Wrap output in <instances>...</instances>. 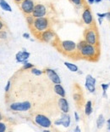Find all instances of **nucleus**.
<instances>
[{
  "label": "nucleus",
  "instance_id": "obj_1",
  "mask_svg": "<svg viewBox=\"0 0 110 132\" xmlns=\"http://www.w3.org/2000/svg\"><path fill=\"white\" fill-rule=\"evenodd\" d=\"M50 27V21L48 18L47 17H39V18H35L34 22L32 24L31 29L32 30L34 34L37 36L40 34L41 32H44L47 29H48Z\"/></svg>",
  "mask_w": 110,
  "mask_h": 132
},
{
  "label": "nucleus",
  "instance_id": "obj_2",
  "mask_svg": "<svg viewBox=\"0 0 110 132\" xmlns=\"http://www.w3.org/2000/svg\"><path fill=\"white\" fill-rule=\"evenodd\" d=\"M78 52L81 57L88 59V60H94V58L97 56L98 50L97 45H92L86 42L83 46L78 50Z\"/></svg>",
  "mask_w": 110,
  "mask_h": 132
},
{
  "label": "nucleus",
  "instance_id": "obj_3",
  "mask_svg": "<svg viewBox=\"0 0 110 132\" xmlns=\"http://www.w3.org/2000/svg\"><path fill=\"white\" fill-rule=\"evenodd\" d=\"M59 46H60V50L63 51L65 55H72L75 54H79L77 50V46L75 42L70 40H64L59 43Z\"/></svg>",
  "mask_w": 110,
  "mask_h": 132
},
{
  "label": "nucleus",
  "instance_id": "obj_4",
  "mask_svg": "<svg viewBox=\"0 0 110 132\" xmlns=\"http://www.w3.org/2000/svg\"><path fill=\"white\" fill-rule=\"evenodd\" d=\"M84 40L87 44L92 45H97L98 44V34L94 28L90 27L86 29L84 32Z\"/></svg>",
  "mask_w": 110,
  "mask_h": 132
},
{
  "label": "nucleus",
  "instance_id": "obj_5",
  "mask_svg": "<svg viewBox=\"0 0 110 132\" xmlns=\"http://www.w3.org/2000/svg\"><path fill=\"white\" fill-rule=\"evenodd\" d=\"M32 108V104L28 101L25 102H13L9 104L10 110L14 112H26L29 111Z\"/></svg>",
  "mask_w": 110,
  "mask_h": 132
},
{
  "label": "nucleus",
  "instance_id": "obj_6",
  "mask_svg": "<svg viewBox=\"0 0 110 132\" xmlns=\"http://www.w3.org/2000/svg\"><path fill=\"white\" fill-rule=\"evenodd\" d=\"M19 6L25 15H29L32 14L34 7H35V3L33 0H23L19 4Z\"/></svg>",
  "mask_w": 110,
  "mask_h": 132
},
{
  "label": "nucleus",
  "instance_id": "obj_7",
  "mask_svg": "<svg viewBox=\"0 0 110 132\" xmlns=\"http://www.w3.org/2000/svg\"><path fill=\"white\" fill-rule=\"evenodd\" d=\"M38 38L41 39L42 42H45V43H48V44H53L56 40V35L55 33L53 32V31L51 29H47L44 32H41L40 34L38 35Z\"/></svg>",
  "mask_w": 110,
  "mask_h": 132
},
{
  "label": "nucleus",
  "instance_id": "obj_8",
  "mask_svg": "<svg viewBox=\"0 0 110 132\" xmlns=\"http://www.w3.org/2000/svg\"><path fill=\"white\" fill-rule=\"evenodd\" d=\"M35 122L37 125L43 128H49L52 125V121L43 114H37L35 117Z\"/></svg>",
  "mask_w": 110,
  "mask_h": 132
},
{
  "label": "nucleus",
  "instance_id": "obj_9",
  "mask_svg": "<svg viewBox=\"0 0 110 132\" xmlns=\"http://www.w3.org/2000/svg\"><path fill=\"white\" fill-rule=\"evenodd\" d=\"M47 7L44 4H35L34 10L32 11V16L34 18H39V17H44L47 15Z\"/></svg>",
  "mask_w": 110,
  "mask_h": 132
},
{
  "label": "nucleus",
  "instance_id": "obj_10",
  "mask_svg": "<svg viewBox=\"0 0 110 132\" xmlns=\"http://www.w3.org/2000/svg\"><path fill=\"white\" fill-rule=\"evenodd\" d=\"M81 17H82L83 22L86 25H87V26H92V25L93 24V22H94L92 13V11H91V10H90L89 7H85Z\"/></svg>",
  "mask_w": 110,
  "mask_h": 132
},
{
  "label": "nucleus",
  "instance_id": "obj_11",
  "mask_svg": "<svg viewBox=\"0 0 110 132\" xmlns=\"http://www.w3.org/2000/svg\"><path fill=\"white\" fill-rule=\"evenodd\" d=\"M44 72L47 74V76L48 77V78L51 81H52L53 84H61L60 78H59L58 74L54 71V70H53L51 68H46V69H45Z\"/></svg>",
  "mask_w": 110,
  "mask_h": 132
},
{
  "label": "nucleus",
  "instance_id": "obj_12",
  "mask_svg": "<svg viewBox=\"0 0 110 132\" xmlns=\"http://www.w3.org/2000/svg\"><path fill=\"white\" fill-rule=\"evenodd\" d=\"M86 88L91 92L94 93L96 90V79L91 74H88L86 78Z\"/></svg>",
  "mask_w": 110,
  "mask_h": 132
},
{
  "label": "nucleus",
  "instance_id": "obj_13",
  "mask_svg": "<svg viewBox=\"0 0 110 132\" xmlns=\"http://www.w3.org/2000/svg\"><path fill=\"white\" fill-rule=\"evenodd\" d=\"M55 125H63L64 127H69L70 125V117L67 113H63L61 115V118L54 122Z\"/></svg>",
  "mask_w": 110,
  "mask_h": 132
},
{
  "label": "nucleus",
  "instance_id": "obj_14",
  "mask_svg": "<svg viewBox=\"0 0 110 132\" xmlns=\"http://www.w3.org/2000/svg\"><path fill=\"white\" fill-rule=\"evenodd\" d=\"M58 105L60 108V110L64 113H68L69 111V102L68 101L65 99L64 97H61L59 98L58 101Z\"/></svg>",
  "mask_w": 110,
  "mask_h": 132
},
{
  "label": "nucleus",
  "instance_id": "obj_15",
  "mask_svg": "<svg viewBox=\"0 0 110 132\" xmlns=\"http://www.w3.org/2000/svg\"><path fill=\"white\" fill-rule=\"evenodd\" d=\"M29 57H30V53L24 50V51H19L17 53L15 58L18 62H25Z\"/></svg>",
  "mask_w": 110,
  "mask_h": 132
},
{
  "label": "nucleus",
  "instance_id": "obj_16",
  "mask_svg": "<svg viewBox=\"0 0 110 132\" xmlns=\"http://www.w3.org/2000/svg\"><path fill=\"white\" fill-rule=\"evenodd\" d=\"M53 89H54L55 93L58 95L59 96L65 97V90H64V89L63 88V86H62L60 84H55Z\"/></svg>",
  "mask_w": 110,
  "mask_h": 132
},
{
  "label": "nucleus",
  "instance_id": "obj_17",
  "mask_svg": "<svg viewBox=\"0 0 110 132\" xmlns=\"http://www.w3.org/2000/svg\"><path fill=\"white\" fill-rule=\"evenodd\" d=\"M92 113V102L91 101H88L85 105V114L89 116Z\"/></svg>",
  "mask_w": 110,
  "mask_h": 132
},
{
  "label": "nucleus",
  "instance_id": "obj_18",
  "mask_svg": "<svg viewBox=\"0 0 110 132\" xmlns=\"http://www.w3.org/2000/svg\"><path fill=\"white\" fill-rule=\"evenodd\" d=\"M0 7H1L2 10H4L5 11H8V12L12 11L10 5L8 4V3H7L6 0H0Z\"/></svg>",
  "mask_w": 110,
  "mask_h": 132
},
{
  "label": "nucleus",
  "instance_id": "obj_19",
  "mask_svg": "<svg viewBox=\"0 0 110 132\" xmlns=\"http://www.w3.org/2000/svg\"><path fill=\"white\" fill-rule=\"evenodd\" d=\"M64 66H65L69 70V71H71V72H77L78 71V67L75 65V64H72V63H70V62H67V61H65L64 62Z\"/></svg>",
  "mask_w": 110,
  "mask_h": 132
},
{
  "label": "nucleus",
  "instance_id": "obj_20",
  "mask_svg": "<svg viewBox=\"0 0 110 132\" xmlns=\"http://www.w3.org/2000/svg\"><path fill=\"white\" fill-rule=\"evenodd\" d=\"M104 122H105V119H104V117L103 114H100L98 116L97 119V126L98 129H101L104 125Z\"/></svg>",
  "mask_w": 110,
  "mask_h": 132
},
{
  "label": "nucleus",
  "instance_id": "obj_21",
  "mask_svg": "<svg viewBox=\"0 0 110 132\" xmlns=\"http://www.w3.org/2000/svg\"><path fill=\"white\" fill-rule=\"evenodd\" d=\"M8 38V33L7 30L3 29L0 31V40L3 41H6L7 39Z\"/></svg>",
  "mask_w": 110,
  "mask_h": 132
},
{
  "label": "nucleus",
  "instance_id": "obj_22",
  "mask_svg": "<svg viewBox=\"0 0 110 132\" xmlns=\"http://www.w3.org/2000/svg\"><path fill=\"white\" fill-rule=\"evenodd\" d=\"M25 20H26V22L28 24V26H29V27L31 28L34 22V20H35V18L33 17L32 15H25Z\"/></svg>",
  "mask_w": 110,
  "mask_h": 132
},
{
  "label": "nucleus",
  "instance_id": "obj_23",
  "mask_svg": "<svg viewBox=\"0 0 110 132\" xmlns=\"http://www.w3.org/2000/svg\"><path fill=\"white\" fill-rule=\"evenodd\" d=\"M31 72H32V73H33L36 76H40L43 73V72L42 71H41V70H39L37 68H35V67H32V68L31 69Z\"/></svg>",
  "mask_w": 110,
  "mask_h": 132
},
{
  "label": "nucleus",
  "instance_id": "obj_24",
  "mask_svg": "<svg viewBox=\"0 0 110 132\" xmlns=\"http://www.w3.org/2000/svg\"><path fill=\"white\" fill-rule=\"evenodd\" d=\"M7 126H8L7 123L3 122V120H1V121H0V132H5V131H6L8 130Z\"/></svg>",
  "mask_w": 110,
  "mask_h": 132
},
{
  "label": "nucleus",
  "instance_id": "obj_25",
  "mask_svg": "<svg viewBox=\"0 0 110 132\" xmlns=\"http://www.w3.org/2000/svg\"><path fill=\"white\" fill-rule=\"evenodd\" d=\"M74 100L77 103H80L81 102V100H82V96L81 95V94L75 93V94H74Z\"/></svg>",
  "mask_w": 110,
  "mask_h": 132
},
{
  "label": "nucleus",
  "instance_id": "obj_26",
  "mask_svg": "<svg viewBox=\"0 0 110 132\" xmlns=\"http://www.w3.org/2000/svg\"><path fill=\"white\" fill-rule=\"evenodd\" d=\"M32 67H34V65L32 63H29V62H26V63H24V66H23V68L24 70H28V69H32Z\"/></svg>",
  "mask_w": 110,
  "mask_h": 132
},
{
  "label": "nucleus",
  "instance_id": "obj_27",
  "mask_svg": "<svg viewBox=\"0 0 110 132\" xmlns=\"http://www.w3.org/2000/svg\"><path fill=\"white\" fill-rule=\"evenodd\" d=\"M69 1L71 2L72 4L76 5V6H81V5L83 4L84 0H69Z\"/></svg>",
  "mask_w": 110,
  "mask_h": 132
},
{
  "label": "nucleus",
  "instance_id": "obj_28",
  "mask_svg": "<svg viewBox=\"0 0 110 132\" xmlns=\"http://www.w3.org/2000/svg\"><path fill=\"white\" fill-rule=\"evenodd\" d=\"M101 86H102V88H103V95L104 96H107L106 95V91H107V89H108V87H109V85L108 84V85H107V84H103V85H101Z\"/></svg>",
  "mask_w": 110,
  "mask_h": 132
},
{
  "label": "nucleus",
  "instance_id": "obj_29",
  "mask_svg": "<svg viewBox=\"0 0 110 132\" xmlns=\"http://www.w3.org/2000/svg\"><path fill=\"white\" fill-rule=\"evenodd\" d=\"M10 88H11V81L8 80L7 82V84H6V86H5V92H6V94L9 92Z\"/></svg>",
  "mask_w": 110,
  "mask_h": 132
},
{
  "label": "nucleus",
  "instance_id": "obj_30",
  "mask_svg": "<svg viewBox=\"0 0 110 132\" xmlns=\"http://www.w3.org/2000/svg\"><path fill=\"white\" fill-rule=\"evenodd\" d=\"M4 27H5L4 22L2 21V19H1V18H0V31L3 30V29H4Z\"/></svg>",
  "mask_w": 110,
  "mask_h": 132
},
{
  "label": "nucleus",
  "instance_id": "obj_31",
  "mask_svg": "<svg viewBox=\"0 0 110 132\" xmlns=\"http://www.w3.org/2000/svg\"><path fill=\"white\" fill-rule=\"evenodd\" d=\"M97 16H98V17H99V18H105V17H106L107 13H103V14L97 13Z\"/></svg>",
  "mask_w": 110,
  "mask_h": 132
},
{
  "label": "nucleus",
  "instance_id": "obj_32",
  "mask_svg": "<svg viewBox=\"0 0 110 132\" xmlns=\"http://www.w3.org/2000/svg\"><path fill=\"white\" fill-rule=\"evenodd\" d=\"M23 37L25 38H26V39H29L30 38V34H29V33H27V32H25V33H23Z\"/></svg>",
  "mask_w": 110,
  "mask_h": 132
},
{
  "label": "nucleus",
  "instance_id": "obj_33",
  "mask_svg": "<svg viewBox=\"0 0 110 132\" xmlns=\"http://www.w3.org/2000/svg\"><path fill=\"white\" fill-rule=\"evenodd\" d=\"M75 121H76V122H78L79 120H80V117H79V115H78L77 113H76V112L75 113Z\"/></svg>",
  "mask_w": 110,
  "mask_h": 132
},
{
  "label": "nucleus",
  "instance_id": "obj_34",
  "mask_svg": "<svg viewBox=\"0 0 110 132\" xmlns=\"http://www.w3.org/2000/svg\"><path fill=\"white\" fill-rule=\"evenodd\" d=\"M22 1H23V0H14V2H15V4H19Z\"/></svg>",
  "mask_w": 110,
  "mask_h": 132
},
{
  "label": "nucleus",
  "instance_id": "obj_35",
  "mask_svg": "<svg viewBox=\"0 0 110 132\" xmlns=\"http://www.w3.org/2000/svg\"><path fill=\"white\" fill-rule=\"evenodd\" d=\"M75 132H81V129L79 128V126H78V125L76 126V128L75 129Z\"/></svg>",
  "mask_w": 110,
  "mask_h": 132
},
{
  "label": "nucleus",
  "instance_id": "obj_36",
  "mask_svg": "<svg viewBox=\"0 0 110 132\" xmlns=\"http://www.w3.org/2000/svg\"><path fill=\"white\" fill-rule=\"evenodd\" d=\"M87 2H88L89 4H92L95 2V0H87Z\"/></svg>",
  "mask_w": 110,
  "mask_h": 132
},
{
  "label": "nucleus",
  "instance_id": "obj_37",
  "mask_svg": "<svg viewBox=\"0 0 110 132\" xmlns=\"http://www.w3.org/2000/svg\"><path fill=\"white\" fill-rule=\"evenodd\" d=\"M108 130H110V119L108 120Z\"/></svg>",
  "mask_w": 110,
  "mask_h": 132
},
{
  "label": "nucleus",
  "instance_id": "obj_38",
  "mask_svg": "<svg viewBox=\"0 0 110 132\" xmlns=\"http://www.w3.org/2000/svg\"><path fill=\"white\" fill-rule=\"evenodd\" d=\"M106 17L108 18V20L110 19V12H108V13H107V15H106Z\"/></svg>",
  "mask_w": 110,
  "mask_h": 132
},
{
  "label": "nucleus",
  "instance_id": "obj_39",
  "mask_svg": "<svg viewBox=\"0 0 110 132\" xmlns=\"http://www.w3.org/2000/svg\"><path fill=\"white\" fill-rule=\"evenodd\" d=\"M98 21H99V24L103 23V18H99V17H98Z\"/></svg>",
  "mask_w": 110,
  "mask_h": 132
},
{
  "label": "nucleus",
  "instance_id": "obj_40",
  "mask_svg": "<svg viewBox=\"0 0 110 132\" xmlns=\"http://www.w3.org/2000/svg\"><path fill=\"white\" fill-rule=\"evenodd\" d=\"M3 119H4V117H3L1 112H0V121H1V120H3Z\"/></svg>",
  "mask_w": 110,
  "mask_h": 132
},
{
  "label": "nucleus",
  "instance_id": "obj_41",
  "mask_svg": "<svg viewBox=\"0 0 110 132\" xmlns=\"http://www.w3.org/2000/svg\"><path fill=\"white\" fill-rule=\"evenodd\" d=\"M102 2V0H95V3H97V4H98V3Z\"/></svg>",
  "mask_w": 110,
  "mask_h": 132
},
{
  "label": "nucleus",
  "instance_id": "obj_42",
  "mask_svg": "<svg viewBox=\"0 0 110 132\" xmlns=\"http://www.w3.org/2000/svg\"><path fill=\"white\" fill-rule=\"evenodd\" d=\"M109 21H110V19H109Z\"/></svg>",
  "mask_w": 110,
  "mask_h": 132
}]
</instances>
